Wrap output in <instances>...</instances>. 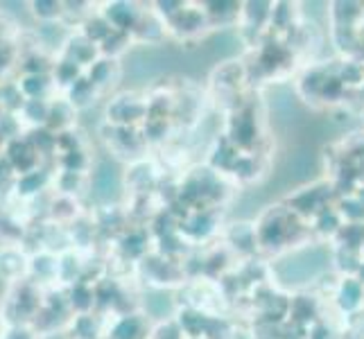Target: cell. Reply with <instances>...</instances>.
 Instances as JSON below:
<instances>
[{
    "instance_id": "obj_1",
    "label": "cell",
    "mask_w": 364,
    "mask_h": 339,
    "mask_svg": "<svg viewBox=\"0 0 364 339\" xmlns=\"http://www.w3.org/2000/svg\"><path fill=\"white\" fill-rule=\"evenodd\" d=\"M3 156L9 163V168H11V172L16 174V177H21V174H28V172H34V170H39L43 166L41 154L36 152L34 145L30 143V138L25 134L14 138V141H9L3 147Z\"/></svg>"
},
{
    "instance_id": "obj_2",
    "label": "cell",
    "mask_w": 364,
    "mask_h": 339,
    "mask_svg": "<svg viewBox=\"0 0 364 339\" xmlns=\"http://www.w3.org/2000/svg\"><path fill=\"white\" fill-rule=\"evenodd\" d=\"M30 279V256L16 244L0 247V281L18 285Z\"/></svg>"
},
{
    "instance_id": "obj_3",
    "label": "cell",
    "mask_w": 364,
    "mask_h": 339,
    "mask_svg": "<svg viewBox=\"0 0 364 339\" xmlns=\"http://www.w3.org/2000/svg\"><path fill=\"white\" fill-rule=\"evenodd\" d=\"M143 118H147V102H141L129 93L114 97L107 107V120L114 127H132L134 122Z\"/></svg>"
},
{
    "instance_id": "obj_4",
    "label": "cell",
    "mask_w": 364,
    "mask_h": 339,
    "mask_svg": "<svg viewBox=\"0 0 364 339\" xmlns=\"http://www.w3.org/2000/svg\"><path fill=\"white\" fill-rule=\"evenodd\" d=\"M100 14L107 18V23L116 32L132 34L136 30V25L141 23L143 11L138 9L136 3H122V0H116V3H107L105 9H100Z\"/></svg>"
},
{
    "instance_id": "obj_5",
    "label": "cell",
    "mask_w": 364,
    "mask_h": 339,
    "mask_svg": "<svg viewBox=\"0 0 364 339\" xmlns=\"http://www.w3.org/2000/svg\"><path fill=\"white\" fill-rule=\"evenodd\" d=\"M59 276V254L41 249L30 256V283L34 285H55Z\"/></svg>"
},
{
    "instance_id": "obj_6",
    "label": "cell",
    "mask_w": 364,
    "mask_h": 339,
    "mask_svg": "<svg viewBox=\"0 0 364 339\" xmlns=\"http://www.w3.org/2000/svg\"><path fill=\"white\" fill-rule=\"evenodd\" d=\"M53 181H55V174L50 172L46 166H41L39 170L16 177L14 181H11V190H14V195L21 199H34V197H39L43 190H48V185Z\"/></svg>"
},
{
    "instance_id": "obj_7",
    "label": "cell",
    "mask_w": 364,
    "mask_h": 339,
    "mask_svg": "<svg viewBox=\"0 0 364 339\" xmlns=\"http://www.w3.org/2000/svg\"><path fill=\"white\" fill-rule=\"evenodd\" d=\"M61 57L73 59L75 64L82 66V68L86 70V68L93 66L95 61L100 59V48H97L93 41L86 39V36H84L82 32H77V34H70V36H68V41H66L64 50H61Z\"/></svg>"
},
{
    "instance_id": "obj_8",
    "label": "cell",
    "mask_w": 364,
    "mask_h": 339,
    "mask_svg": "<svg viewBox=\"0 0 364 339\" xmlns=\"http://www.w3.org/2000/svg\"><path fill=\"white\" fill-rule=\"evenodd\" d=\"M68 308L73 315H93V308L97 306L95 301V287L89 281H80L73 287H68Z\"/></svg>"
},
{
    "instance_id": "obj_9",
    "label": "cell",
    "mask_w": 364,
    "mask_h": 339,
    "mask_svg": "<svg viewBox=\"0 0 364 339\" xmlns=\"http://www.w3.org/2000/svg\"><path fill=\"white\" fill-rule=\"evenodd\" d=\"M84 281V260L77 249H66L64 254H59V276L57 283L73 287L75 283Z\"/></svg>"
},
{
    "instance_id": "obj_10",
    "label": "cell",
    "mask_w": 364,
    "mask_h": 339,
    "mask_svg": "<svg viewBox=\"0 0 364 339\" xmlns=\"http://www.w3.org/2000/svg\"><path fill=\"white\" fill-rule=\"evenodd\" d=\"M18 120H21L23 127H28V131L48 127L50 99H25L23 109L18 111Z\"/></svg>"
},
{
    "instance_id": "obj_11",
    "label": "cell",
    "mask_w": 364,
    "mask_h": 339,
    "mask_svg": "<svg viewBox=\"0 0 364 339\" xmlns=\"http://www.w3.org/2000/svg\"><path fill=\"white\" fill-rule=\"evenodd\" d=\"M16 82L21 86V93L25 95V99H50V93H53V89H57L50 72L21 75Z\"/></svg>"
},
{
    "instance_id": "obj_12",
    "label": "cell",
    "mask_w": 364,
    "mask_h": 339,
    "mask_svg": "<svg viewBox=\"0 0 364 339\" xmlns=\"http://www.w3.org/2000/svg\"><path fill=\"white\" fill-rule=\"evenodd\" d=\"M64 95H66V99H68L70 107H73L75 111H84V109H89V107L95 104V99H97L100 91L95 89L93 82H91L89 77H86V72H84L77 82L68 86V89L64 91Z\"/></svg>"
},
{
    "instance_id": "obj_13",
    "label": "cell",
    "mask_w": 364,
    "mask_h": 339,
    "mask_svg": "<svg viewBox=\"0 0 364 339\" xmlns=\"http://www.w3.org/2000/svg\"><path fill=\"white\" fill-rule=\"evenodd\" d=\"M77 116V111L70 107L66 97L59 99H50V120H48V129L55 134H64L73 129V120Z\"/></svg>"
},
{
    "instance_id": "obj_14",
    "label": "cell",
    "mask_w": 364,
    "mask_h": 339,
    "mask_svg": "<svg viewBox=\"0 0 364 339\" xmlns=\"http://www.w3.org/2000/svg\"><path fill=\"white\" fill-rule=\"evenodd\" d=\"M118 75H120L118 61L116 59H107V57H100L93 66L86 68V77L93 82V86L97 91H105L107 86L116 84Z\"/></svg>"
},
{
    "instance_id": "obj_15",
    "label": "cell",
    "mask_w": 364,
    "mask_h": 339,
    "mask_svg": "<svg viewBox=\"0 0 364 339\" xmlns=\"http://www.w3.org/2000/svg\"><path fill=\"white\" fill-rule=\"evenodd\" d=\"M145 330V323L141 315H120L109 325L107 339H141Z\"/></svg>"
},
{
    "instance_id": "obj_16",
    "label": "cell",
    "mask_w": 364,
    "mask_h": 339,
    "mask_svg": "<svg viewBox=\"0 0 364 339\" xmlns=\"http://www.w3.org/2000/svg\"><path fill=\"white\" fill-rule=\"evenodd\" d=\"M84 72H86V70H84L82 66H77L73 59L61 57V55H59V59L53 64V70H50V75H53L55 86H57V89H61V91H66L68 86L77 82Z\"/></svg>"
},
{
    "instance_id": "obj_17",
    "label": "cell",
    "mask_w": 364,
    "mask_h": 339,
    "mask_svg": "<svg viewBox=\"0 0 364 339\" xmlns=\"http://www.w3.org/2000/svg\"><path fill=\"white\" fill-rule=\"evenodd\" d=\"M28 7H30V14L39 21V25L61 23V18L66 16L61 0H32Z\"/></svg>"
},
{
    "instance_id": "obj_18",
    "label": "cell",
    "mask_w": 364,
    "mask_h": 339,
    "mask_svg": "<svg viewBox=\"0 0 364 339\" xmlns=\"http://www.w3.org/2000/svg\"><path fill=\"white\" fill-rule=\"evenodd\" d=\"M55 188H57V195L61 197H77L82 193V188L86 183V177L80 172H68V170H59L55 174Z\"/></svg>"
},
{
    "instance_id": "obj_19",
    "label": "cell",
    "mask_w": 364,
    "mask_h": 339,
    "mask_svg": "<svg viewBox=\"0 0 364 339\" xmlns=\"http://www.w3.org/2000/svg\"><path fill=\"white\" fill-rule=\"evenodd\" d=\"M0 104L5 113L18 116V111L25 104V95L21 93L18 82H0Z\"/></svg>"
},
{
    "instance_id": "obj_20",
    "label": "cell",
    "mask_w": 364,
    "mask_h": 339,
    "mask_svg": "<svg viewBox=\"0 0 364 339\" xmlns=\"http://www.w3.org/2000/svg\"><path fill=\"white\" fill-rule=\"evenodd\" d=\"M70 333L73 339H97L100 325L95 315H75L70 319Z\"/></svg>"
},
{
    "instance_id": "obj_21",
    "label": "cell",
    "mask_w": 364,
    "mask_h": 339,
    "mask_svg": "<svg viewBox=\"0 0 364 339\" xmlns=\"http://www.w3.org/2000/svg\"><path fill=\"white\" fill-rule=\"evenodd\" d=\"M0 339H39V333L32 330L30 325H7L0 333Z\"/></svg>"
},
{
    "instance_id": "obj_22",
    "label": "cell",
    "mask_w": 364,
    "mask_h": 339,
    "mask_svg": "<svg viewBox=\"0 0 364 339\" xmlns=\"http://www.w3.org/2000/svg\"><path fill=\"white\" fill-rule=\"evenodd\" d=\"M3 113H5V111H3V104H0V116H3Z\"/></svg>"
}]
</instances>
